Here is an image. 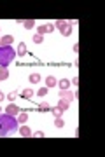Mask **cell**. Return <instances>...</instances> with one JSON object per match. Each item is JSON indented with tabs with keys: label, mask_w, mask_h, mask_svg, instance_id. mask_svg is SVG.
Returning a JSON list of instances; mask_svg holds the SVG:
<instances>
[{
	"label": "cell",
	"mask_w": 105,
	"mask_h": 157,
	"mask_svg": "<svg viewBox=\"0 0 105 157\" xmlns=\"http://www.w3.org/2000/svg\"><path fill=\"white\" fill-rule=\"evenodd\" d=\"M12 40H14V37L5 35V37L0 38V46H2V47H7V46H11V44H12Z\"/></svg>",
	"instance_id": "52a82bcc"
},
{
	"label": "cell",
	"mask_w": 105,
	"mask_h": 157,
	"mask_svg": "<svg viewBox=\"0 0 105 157\" xmlns=\"http://www.w3.org/2000/svg\"><path fill=\"white\" fill-rule=\"evenodd\" d=\"M7 98H9V100H11V101H14V98H16V93H11V94H9V96H7Z\"/></svg>",
	"instance_id": "cb8c5ba5"
},
{
	"label": "cell",
	"mask_w": 105,
	"mask_h": 157,
	"mask_svg": "<svg viewBox=\"0 0 105 157\" xmlns=\"http://www.w3.org/2000/svg\"><path fill=\"white\" fill-rule=\"evenodd\" d=\"M18 56H25L26 54V44L25 42H19L18 44V53H16Z\"/></svg>",
	"instance_id": "9c48e42d"
},
{
	"label": "cell",
	"mask_w": 105,
	"mask_h": 157,
	"mask_svg": "<svg viewBox=\"0 0 105 157\" xmlns=\"http://www.w3.org/2000/svg\"><path fill=\"white\" fill-rule=\"evenodd\" d=\"M28 121V114H25V112H19L18 115V122H26Z\"/></svg>",
	"instance_id": "e0dca14e"
},
{
	"label": "cell",
	"mask_w": 105,
	"mask_h": 157,
	"mask_svg": "<svg viewBox=\"0 0 105 157\" xmlns=\"http://www.w3.org/2000/svg\"><path fill=\"white\" fill-rule=\"evenodd\" d=\"M39 80H40V75H39V73H32V75H30V82H32V84H37Z\"/></svg>",
	"instance_id": "d6986e66"
},
{
	"label": "cell",
	"mask_w": 105,
	"mask_h": 157,
	"mask_svg": "<svg viewBox=\"0 0 105 157\" xmlns=\"http://www.w3.org/2000/svg\"><path fill=\"white\" fill-rule=\"evenodd\" d=\"M60 98L61 100H65V101H74L75 100V96H74V91H68V89H63V91L60 93Z\"/></svg>",
	"instance_id": "277c9868"
},
{
	"label": "cell",
	"mask_w": 105,
	"mask_h": 157,
	"mask_svg": "<svg viewBox=\"0 0 105 157\" xmlns=\"http://www.w3.org/2000/svg\"><path fill=\"white\" fill-rule=\"evenodd\" d=\"M58 86H60L61 91H63V89H68V87H70V80H68V79H63V80L58 82Z\"/></svg>",
	"instance_id": "30bf717a"
},
{
	"label": "cell",
	"mask_w": 105,
	"mask_h": 157,
	"mask_svg": "<svg viewBox=\"0 0 105 157\" xmlns=\"http://www.w3.org/2000/svg\"><path fill=\"white\" fill-rule=\"evenodd\" d=\"M37 94H39L40 98H42V96H46V94H47V87H40L39 91H37Z\"/></svg>",
	"instance_id": "44dd1931"
},
{
	"label": "cell",
	"mask_w": 105,
	"mask_h": 157,
	"mask_svg": "<svg viewBox=\"0 0 105 157\" xmlns=\"http://www.w3.org/2000/svg\"><path fill=\"white\" fill-rule=\"evenodd\" d=\"M5 114H9V115H12V117H18V115H19V108L12 103V105H9V106H7Z\"/></svg>",
	"instance_id": "8992f818"
},
{
	"label": "cell",
	"mask_w": 105,
	"mask_h": 157,
	"mask_svg": "<svg viewBox=\"0 0 105 157\" xmlns=\"http://www.w3.org/2000/svg\"><path fill=\"white\" fill-rule=\"evenodd\" d=\"M72 84H74V86H77V84H79V79H77V77H74V79H72Z\"/></svg>",
	"instance_id": "d4e9b609"
},
{
	"label": "cell",
	"mask_w": 105,
	"mask_h": 157,
	"mask_svg": "<svg viewBox=\"0 0 105 157\" xmlns=\"http://www.w3.org/2000/svg\"><path fill=\"white\" fill-rule=\"evenodd\" d=\"M21 96H23L25 100H30V98L33 96V91H32V89L28 87V89H25V91H23V93H21Z\"/></svg>",
	"instance_id": "5bb4252c"
},
{
	"label": "cell",
	"mask_w": 105,
	"mask_h": 157,
	"mask_svg": "<svg viewBox=\"0 0 105 157\" xmlns=\"http://www.w3.org/2000/svg\"><path fill=\"white\" fill-rule=\"evenodd\" d=\"M54 86H56V79L54 77H47L46 79V87L49 89V87H54Z\"/></svg>",
	"instance_id": "2e32d148"
},
{
	"label": "cell",
	"mask_w": 105,
	"mask_h": 157,
	"mask_svg": "<svg viewBox=\"0 0 105 157\" xmlns=\"http://www.w3.org/2000/svg\"><path fill=\"white\" fill-rule=\"evenodd\" d=\"M53 30H54V25H51V23H49V25H40V26L37 28V32H39L37 35H44V33H49V32H53Z\"/></svg>",
	"instance_id": "5b68a950"
},
{
	"label": "cell",
	"mask_w": 105,
	"mask_h": 157,
	"mask_svg": "<svg viewBox=\"0 0 105 157\" xmlns=\"http://www.w3.org/2000/svg\"><path fill=\"white\" fill-rule=\"evenodd\" d=\"M5 79H9V70L0 66V80H5Z\"/></svg>",
	"instance_id": "8fae6325"
},
{
	"label": "cell",
	"mask_w": 105,
	"mask_h": 157,
	"mask_svg": "<svg viewBox=\"0 0 105 157\" xmlns=\"http://www.w3.org/2000/svg\"><path fill=\"white\" fill-rule=\"evenodd\" d=\"M32 136H35V138H42V136H44V133H42V131H37V133H32Z\"/></svg>",
	"instance_id": "603a6c76"
},
{
	"label": "cell",
	"mask_w": 105,
	"mask_h": 157,
	"mask_svg": "<svg viewBox=\"0 0 105 157\" xmlns=\"http://www.w3.org/2000/svg\"><path fill=\"white\" fill-rule=\"evenodd\" d=\"M51 112H53L54 117H61V114H63V110H60L58 106H56V108H51Z\"/></svg>",
	"instance_id": "ffe728a7"
},
{
	"label": "cell",
	"mask_w": 105,
	"mask_h": 157,
	"mask_svg": "<svg viewBox=\"0 0 105 157\" xmlns=\"http://www.w3.org/2000/svg\"><path fill=\"white\" fill-rule=\"evenodd\" d=\"M18 131H19V134H21V136H25V138L32 136V131H30V127H28V126H21Z\"/></svg>",
	"instance_id": "ba28073f"
},
{
	"label": "cell",
	"mask_w": 105,
	"mask_h": 157,
	"mask_svg": "<svg viewBox=\"0 0 105 157\" xmlns=\"http://www.w3.org/2000/svg\"><path fill=\"white\" fill-rule=\"evenodd\" d=\"M14 56H16V53H14V49H12L11 46H7V47H2V46H0V66L7 68V65L12 63Z\"/></svg>",
	"instance_id": "7a4b0ae2"
},
{
	"label": "cell",
	"mask_w": 105,
	"mask_h": 157,
	"mask_svg": "<svg viewBox=\"0 0 105 157\" xmlns=\"http://www.w3.org/2000/svg\"><path fill=\"white\" fill-rule=\"evenodd\" d=\"M18 119L9 114H0V136H7V133L18 131Z\"/></svg>",
	"instance_id": "6da1fadb"
},
{
	"label": "cell",
	"mask_w": 105,
	"mask_h": 157,
	"mask_svg": "<svg viewBox=\"0 0 105 157\" xmlns=\"http://www.w3.org/2000/svg\"><path fill=\"white\" fill-rule=\"evenodd\" d=\"M4 98H5V96H4L2 93H0V103H2V101H4Z\"/></svg>",
	"instance_id": "484cf974"
},
{
	"label": "cell",
	"mask_w": 105,
	"mask_h": 157,
	"mask_svg": "<svg viewBox=\"0 0 105 157\" xmlns=\"http://www.w3.org/2000/svg\"><path fill=\"white\" fill-rule=\"evenodd\" d=\"M23 26H25L26 30H32V28L35 26V21H33V19H26V21H23Z\"/></svg>",
	"instance_id": "4fadbf2b"
},
{
	"label": "cell",
	"mask_w": 105,
	"mask_h": 157,
	"mask_svg": "<svg viewBox=\"0 0 105 157\" xmlns=\"http://www.w3.org/2000/svg\"><path fill=\"white\" fill-rule=\"evenodd\" d=\"M39 110H40V112H49V110H51V105L46 103V101H42V103L39 105Z\"/></svg>",
	"instance_id": "9a60e30c"
},
{
	"label": "cell",
	"mask_w": 105,
	"mask_h": 157,
	"mask_svg": "<svg viewBox=\"0 0 105 157\" xmlns=\"http://www.w3.org/2000/svg\"><path fill=\"white\" fill-rule=\"evenodd\" d=\"M68 106H70V103H68V101H65V100H60V101H58V108H60V110H63V112H65Z\"/></svg>",
	"instance_id": "7c38bea8"
},
{
	"label": "cell",
	"mask_w": 105,
	"mask_h": 157,
	"mask_svg": "<svg viewBox=\"0 0 105 157\" xmlns=\"http://www.w3.org/2000/svg\"><path fill=\"white\" fill-rule=\"evenodd\" d=\"M0 114H2V110H0Z\"/></svg>",
	"instance_id": "4316f807"
},
{
	"label": "cell",
	"mask_w": 105,
	"mask_h": 157,
	"mask_svg": "<svg viewBox=\"0 0 105 157\" xmlns=\"http://www.w3.org/2000/svg\"><path fill=\"white\" fill-rule=\"evenodd\" d=\"M54 26L65 35V37H68L70 33H72V25L68 23V21H63V19H58V21H54Z\"/></svg>",
	"instance_id": "3957f363"
},
{
	"label": "cell",
	"mask_w": 105,
	"mask_h": 157,
	"mask_svg": "<svg viewBox=\"0 0 105 157\" xmlns=\"http://www.w3.org/2000/svg\"><path fill=\"white\" fill-rule=\"evenodd\" d=\"M42 38H44L42 35H35V37H33V42H35V44H42Z\"/></svg>",
	"instance_id": "7402d4cb"
},
{
	"label": "cell",
	"mask_w": 105,
	"mask_h": 157,
	"mask_svg": "<svg viewBox=\"0 0 105 157\" xmlns=\"http://www.w3.org/2000/svg\"><path fill=\"white\" fill-rule=\"evenodd\" d=\"M54 126L56 127H63V126H65V122H63L61 117H54Z\"/></svg>",
	"instance_id": "ac0fdd59"
}]
</instances>
